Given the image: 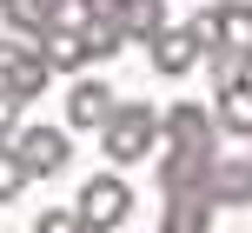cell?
<instances>
[{
  "instance_id": "cell-13",
  "label": "cell",
  "mask_w": 252,
  "mask_h": 233,
  "mask_svg": "<svg viewBox=\"0 0 252 233\" xmlns=\"http://www.w3.org/2000/svg\"><path fill=\"white\" fill-rule=\"evenodd\" d=\"M206 60H213V87H239V80L252 74V53H246V40H239V34H226L213 53H206Z\"/></svg>"
},
{
  "instance_id": "cell-5",
  "label": "cell",
  "mask_w": 252,
  "mask_h": 233,
  "mask_svg": "<svg viewBox=\"0 0 252 233\" xmlns=\"http://www.w3.org/2000/svg\"><path fill=\"white\" fill-rule=\"evenodd\" d=\"M159 133L179 147V154H213L219 147V120L206 114V107H192V100H179L173 114H159Z\"/></svg>"
},
{
  "instance_id": "cell-17",
  "label": "cell",
  "mask_w": 252,
  "mask_h": 233,
  "mask_svg": "<svg viewBox=\"0 0 252 233\" xmlns=\"http://www.w3.org/2000/svg\"><path fill=\"white\" fill-rule=\"evenodd\" d=\"M27 180H33V173H27V160L13 154V140H0V200H20Z\"/></svg>"
},
{
  "instance_id": "cell-20",
  "label": "cell",
  "mask_w": 252,
  "mask_h": 233,
  "mask_svg": "<svg viewBox=\"0 0 252 233\" xmlns=\"http://www.w3.org/2000/svg\"><path fill=\"white\" fill-rule=\"evenodd\" d=\"M213 7L226 13V20H232V34L246 40V27H252V0H213Z\"/></svg>"
},
{
  "instance_id": "cell-1",
  "label": "cell",
  "mask_w": 252,
  "mask_h": 233,
  "mask_svg": "<svg viewBox=\"0 0 252 233\" xmlns=\"http://www.w3.org/2000/svg\"><path fill=\"white\" fill-rule=\"evenodd\" d=\"M106 160H113V167H133V160H146L153 154V140H159V114H153L146 100H120L113 114H106Z\"/></svg>"
},
{
  "instance_id": "cell-15",
  "label": "cell",
  "mask_w": 252,
  "mask_h": 233,
  "mask_svg": "<svg viewBox=\"0 0 252 233\" xmlns=\"http://www.w3.org/2000/svg\"><path fill=\"white\" fill-rule=\"evenodd\" d=\"M73 27H80V40H87V60H113V53L126 47L120 20H73Z\"/></svg>"
},
{
  "instance_id": "cell-8",
  "label": "cell",
  "mask_w": 252,
  "mask_h": 233,
  "mask_svg": "<svg viewBox=\"0 0 252 233\" xmlns=\"http://www.w3.org/2000/svg\"><path fill=\"white\" fill-rule=\"evenodd\" d=\"M206 227H213V194L206 187H166L159 233H206Z\"/></svg>"
},
{
  "instance_id": "cell-4",
  "label": "cell",
  "mask_w": 252,
  "mask_h": 233,
  "mask_svg": "<svg viewBox=\"0 0 252 233\" xmlns=\"http://www.w3.org/2000/svg\"><path fill=\"white\" fill-rule=\"evenodd\" d=\"M13 154L27 160L33 180H47V173H66L73 140H66V127H13Z\"/></svg>"
},
{
  "instance_id": "cell-2",
  "label": "cell",
  "mask_w": 252,
  "mask_h": 233,
  "mask_svg": "<svg viewBox=\"0 0 252 233\" xmlns=\"http://www.w3.org/2000/svg\"><path fill=\"white\" fill-rule=\"evenodd\" d=\"M47 80H53V67H47V53H40V40L0 34V87L20 93V100H33V93H47Z\"/></svg>"
},
{
  "instance_id": "cell-16",
  "label": "cell",
  "mask_w": 252,
  "mask_h": 233,
  "mask_svg": "<svg viewBox=\"0 0 252 233\" xmlns=\"http://www.w3.org/2000/svg\"><path fill=\"white\" fill-rule=\"evenodd\" d=\"M186 34L199 40V53H213L219 40L232 34V20H226V13H219V7H199V13H192V20H186Z\"/></svg>"
},
{
  "instance_id": "cell-11",
  "label": "cell",
  "mask_w": 252,
  "mask_h": 233,
  "mask_svg": "<svg viewBox=\"0 0 252 233\" xmlns=\"http://www.w3.org/2000/svg\"><path fill=\"white\" fill-rule=\"evenodd\" d=\"M40 53H47L53 74H73V67H87V40H80V27H66V20H53L47 34H40Z\"/></svg>"
},
{
  "instance_id": "cell-10",
  "label": "cell",
  "mask_w": 252,
  "mask_h": 233,
  "mask_svg": "<svg viewBox=\"0 0 252 233\" xmlns=\"http://www.w3.org/2000/svg\"><path fill=\"white\" fill-rule=\"evenodd\" d=\"M146 53H153V74H166V80H179L192 60H199V40L186 34V27H159V34L146 40Z\"/></svg>"
},
{
  "instance_id": "cell-3",
  "label": "cell",
  "mask_w": 252,
  "mask_h": 233,
  "mask_svg": "<svg viewBox=\"0 0 252 233\" xmlns=\"http://www.w3.org/2000/svg\"><path fill=\"white\" fill-rule=\"evenodd\" d=\"M80 220H87L93 233H113V227H126V213H133V187L120 180V173H100V180H87L80 187Z\"/></svg>"
},
{
  "instance_id": "cell-9",
  "label": "cell",
  "mask_w": 252,
  "mask_h": 233,
  "mask_svg": "<svg viewBox=\"0 0 252 233\" xmlns=\"http://www.w3.org/2000/svg\"><path fill=\"white\" fill-rule=\"evenodd\" d=\"M66 7H73V0H0V20H7V34L40 40L53 20H66Z\"/></svg>"
},
{
  "instance_id": "cell-19",
  "label": "cell",
  "mask_w": 252,
  "mask_h": 233,
  "mask_svg": "<svg viewBox=\"0 0 252 233\" xmlns=\"http://www.w3.org/2000/svg\"><path fill=\"white\" fill-rule=\"evenodd\" d=\"M20 93H7V87H0V140H13V127H20Z\"/></svg>"
},
{
  "instance_id": "cell-18",
  "label": "cell",
  "mask_w": 252,
  "mask_h": 233,
  "mask_svg": "<svg viewBox=\"0 0 252 233\" xmlns=\"http://www.w3.org/2000/svg\"><path fill=\"white\" fill-rule=\"evenodd\" d=\"M33 233H93L87 220H80V207H47V213H40V227Z\"/></svg>"
},
{
  "instance_id": "cell-6",
  "label": "cell",
  "mask_w": 252,
  "mask_h": 233,
  "mask_svg": "<svg viewBox=\"0 0 252 233\" xmlns=\"http://www.w3.org/2000/svg\"><path fill=\"white\" fill-rule=\"evenodd\" d=\"M113 107H120V87H106V80H73V87H66V127L100 133Z\"/></svg>"
},
{
  "instance_id": "cell-14",
  "label": "cell",
  "mask_w": 252,
  "mask_h": 233,
  "mask_svg": "<svg viewBox=\"0 0 252 233\" xmlns=\"http://www.w3.org/2000/svg\"><path fill=\"white\" fill-rule=\"evenodd\" d=\"M166 27V0H120V34L126 40H153Z\"/></svg>"
},
{
  "instance_id": "cell-7",
  "label": "cell",
  "mask_w": 252,
  "mask_h": 233,
  "mask_svg": "<svg viewBox=\"0 0 252 233\" xmlns=\"http://www.w3.org/2000/svg\"><path fill=\"white\" fill-rule=\"evenodd\" d=\"M206 194L213 207H252V154H213Z\"/></svg>"
},
{
  "instance_id": "cell-12",
  "label": "cell",
  "mask_w": 252,
  "mask_h": 233,
  "mask_svg": "<svg viewBox=\"0 0 252 233\" xmlns=\"http://www.w3.org/2000/svg\"><path fill=\"white\" fill-rule=\"evenodd\" d=\"M213 120H219L226 133H239V140H252V80H239V87H219Z\"/></svg>"
}]
</instances>
